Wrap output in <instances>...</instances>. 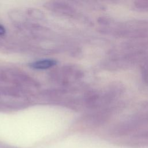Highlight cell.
Instances as JSON below:
<instances>
[{
	"mask_svg": "<svg viewBox=\"0 0 148 148\" xmlns=\"http://www.w3.org/2000/svg\"><path fill=\"white\" fill-rule=\"evenodd\" d=\"M5 32H6L5 28H4L3 26L0 24V36L3 35L5 34Z\"/></svg>",
	"mask_w": 148,
	"mask_h": 148,
	"instance_id": "obj_5",
	"label": "cell"
},
{
	"mask_svg": "<svg viewBox=\"0 0 148 148\" xmlns=\"http://www.w3.org/2000/svg\"><path fill=\"white\" fill-rule=\"evenodd\" d=\"M57 61L53 59H43L32 62L29 66L35 69H46L56 65Z\"/></svg>",
	"mask_w": 148,
	"mask_h": 148,
	"instance_id": "obj_3",
	"label": "cell"
},
{
	"mask_svg": "<svg viewBox=\"0 0 148 148\" xmlns=\"http://www.w3.org/2000/svg\"><path fill=\"white\" fill-rule=\"evenodd\" d=\"M28 14L29 15H31L32 17H34V18H43V13L39 10H37L36 9H29L28 10Z\"/></svg>",
	"mask_w": 148,
	"mask_h": 148,
	"instance_id": "obj_4",
	"label": "cell"
},
{
	"mask_svg": "<svg viewBox=\"0 0 148 148\" xmlns=\"http://www.w3.org/2000/svg\"><path fill=\"white\" fill-rule=\"evenodd\" d=\"M44 6L55 13L66 16L71 15L74 12V9L71 6L61 1H49L45 3Z\"/></svg>",
	"mask_w": 148,
	"mask_h": 148,
	"instance_id": "obj_2",
	"label": "cell"
},
{
	"mask_svg": "<svg viewBox=\"0 0 148 148\" xmlns=\"http://www.w3.org/2000/svg\"><path fill=\"white\" fill-rule=\"evenodd\" d=\"M0 82L12 83L17 85H32L34 81L16 69L0 67Z\"/></svg>",
	"mask_w": 148,
	"mask_h": 148,
	"instance_id": "obj_1",
	"label": "cell"
}]
</instances>
